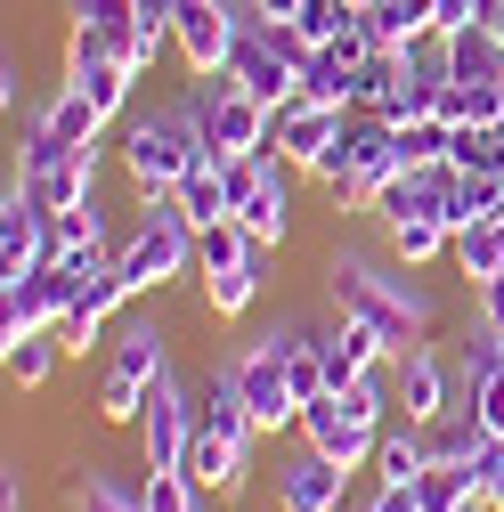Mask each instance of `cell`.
<instances>
[{"label":"cell","mask_w":504,"mask_h":512,"mask_svg":"<svg viewBox=\"0 0 504 512\" xmlns=\"http://www.w3.org/2000/svg\"><path fill=\"white\" fill-rule=\"evenodd\" d=\"M342 488H350V472L334 456H318V447L277 464V512H342Z\"/></svg>","instance_id":"ac0fdd59"},{"label":"cell","mask_w":504,"mask_h":512,"mask_svg":"<svg viewBox=\"0 0 504 512\" xmlns=\"http://www.w3.org/2000/svg\"><path fill=\"white\" fill-rule=\"evenodd\" d=\"M472 472H480V504H488V512H504V439H488V447H480Z\"/></svg>","instance_id":"60d3db41"},{"label":"cell","mask_w":504,"mask_h":512,"mask_svg":"<svg viewBox=\"0 0 504 512\" xmlns=\"http://www.w3.org/2000/svg\"><path fill=\"white\" fill-rule=\"evenodd\" d=\"M464 407H472V415H480V431H488V439H504V366H496V374H488V382H480V391H472V399H464Z\"/></svg>","instance_id":"ab89813d"},{"label":"cell","mask_w":504,"mask_h":512,"mask_svg":"<svg viewBox=\"0 0 504 512\" xmlns=\"http://www.w3.org/2000/svg\"><path fill=\"white\" fill-rule=\"evenodd\" d=\"M415 504H423V512H472V504H480V472L456 464V456H431V464L415 472Z\"/></svg>","instance_id":"cb8c5ba5"},{"label":"cell","mask_w":504,"mask_h":512,"mask_svg":"<svg viewBox=\"0 0 504 512\" xmlns=\"http://www.w3.org/2000/svg\"><path fill=\"white\" fill-rule=\"evenodd\" d=\"M74 512H147L139 504V488H122V472H82V488H74Z\"/></svg>","instance_id":"74e56055"},{"label":"cell","mask_w":504,"mask_h":512,"mask_svg":"<svg viewBox=\"0 0 504 512\" xmlns=\"http://www.w3.org/2000/svg\"><path fill=\"white\" fill-rule=\"evenodd\" d=\"M179 472L196 480L204 496H236L244 472H252V447H236V439H220V431L196 423V439H187V464H179Z\"/></svg>","instance_id":"ffe728a7"},{"label":"cell","mask_w":504,"mask_h":512,"mask_svg":"<svg viewBox=\"0 0 504 512\" xmlns=\"http://www.w3.org/2000/svg\"><path fill=\"white\" fill-rule=\"evenodd\" d=\"M163 342H171V334L155 326V317H131V326L114 334V366L139 374V382H163V374H171V366H163Z\"/></svg>","instance_id":"1f68e13d"},{"label":"cell","mask_w":504,"mask_h":512,"mask_svg":"<svg viewBox=\"0 0 504 512\" xmlns=\"http://www.w3.org/2000/svg\"><path fill=\"white\" fill-rule=\"evenodd\" d=\"M57 334H66V350H98V342H106V317H90V309H66V317H57Z\"/></svg>","instance_id":"b9f144b4"},{"label":"cell","mask_w":504,"mask_h":512,"mask_svg":"<svg viewBox=\"0 0 504 512\" xmlns=\"http://www.w3.org/2000/svg\"><path fill=\"white\" fill-rule=\"evenodd\" d=\"M448 261H456V277L480 293L488 277H504V220H472V228H456V252H448Z\"/></svg>","instance_id":"484cf974"},{"label":"cell","mask_w":504,"mask_h":512,"mask_svg":"<svg viewBox=\"0 0 504 512\" xmlns=\"http://www.w3.org/2000/svg\"><path fill=\"white\" fill-rule=\"evenodd\" d=\"M196 423L204 431H220V439H236V447H252V431H261V423H252V407H244V391H236V374L220 366L212 382H204V391H196Z\"/></svg>","instance_id":"d4e9b609"},{"label":"cell","mask_w":504,"mask_h":512,"mask_svg":"<svg viewBox=\"0 0 504 512\" xmlns=\"http://www.w3.org/2000/svg\"><path fill=\"white\" fill-rule=\"evenodd\" d=\"M171 204L196 220V228H220V220H228V179H220V155H204L196 171H187V179L171 187Z\"/></svg>","instance_id":"83f0119b"},{"label":"cell","mask_w":504,"mask_h":512,"mask_svg":"<svg viewBox=\"0 0 504 512\" xmlns=\"http://www.w3.org/2000/svg\"><path fill=\"white\" fill-rule=\"evenodd\" d=\"M472 512H488V504H472Z\"/></svg>","instance_id":"681fc988"},{"label":"cell","mask_w":504,"mask_h":512,"mask_svg":"<svg viewBox=\"0 0 504 512\" xmlns=\"http://www.w3.org/2000/svg\"><path fill=\"white\" fill-rule=\"evenodd\" d=\"M196 252H204V228L187 220L171 196H155V204L139 212V228L114 244V269L131 277V293H163V285H179V277H196Z\"/></svg>","instance_id":"3957f363"},{"label":"cell","mask_w":504,"mask_h":512,"mask_svg":"<svg viewBox=\"0 0 504 512\" xmlns=\"http://www.w3.org/2000/svg\"><path fill=\"white\" fill-rule=\"evenodd\" d=\"M17 98H25V74H17V57H9V66H0V106L17 114Z\"/></svg>","instance_id":"bcb514c9"},{"label":"cell","mask_w":504,"mask_h":512,"mask_svg":"<svg viewBox=\"0 0 504 512\" xmlns=\"http://www.w3.org/2000/svg\"><path fill=\"white\" fill-rule=\"evenodd\" d=\"M342 122H350V106H326V98H293L285 114H277V131H269V147L293 163V171H318V155L342 139Z\"/></svg>","instance_id":"9a60e30c"},{"label":"cell","mask_w":504,"mask_h":512,"mask_svg":"<svg viewBox=\"0 0 504 512\" xmlns=\"http://www.w3.org/2000/svg\"><path fill=\"white\" fill-rule=\"evenodd\" d=\"M57 350H66V334H33L17 350H0V358H9V382H17V391H41L49 366H57Z\"/></svg>","instance_id":"8d00e7d4"},{"label":"cell","mask_w":504,"mask_h":512,"mask_svg":"<svg viewBox=\"0 0 504 512\" xmlns=\"http://www.w3.org/2000/svg\"><path fill=\"white\" fill-rule=\"evenodd\" d=\"M139 504H147V512H204V488L187 480V472H147Z\"/></svg>","instance_id":"f35d334b"},{"label":"cell","mask_w":504,"mask_h":512,"mask_svg":"<svg viewBox=\"0 0 504 512\" xmlns=\"http://www.w3.org/2000/svg\"><path fill=\"white\" fill-rule=\"evenodd\" d=\"M98 163H106V147H82V155H66L57 171L25 179L33 204H41V212H74V204H90V196H98Z\"/></svg>","instance_id":"7402d4cb"},{"label":"cell","mask_w":504,"mask_h":512,"mask_svg":"<svg viewBox=\"0 0 504 512\" xmlns=\"http://www.w3.org/2000/svg\"><path fill=\"white\" fill-rule=\"evenodd\" d=\"M139 439H147V472H179L187 464V439H196V399L163 374L147 391V415H139Z\"/></svg>","instance_id":"5bb4252c"},{"label":"cell","mask_w":504,"mask_h":512,"mask_svg":"<svg viewBox=\"0 0 504 512\" xmlns=\"http://www.w3.org/2000/svg\"><path fill=\"white\" fill-rule=\"evenodd\" d=\"M212 155V139H204V114H196V98L187 106H147L131 131H122V171H131V187H139V204H155V196H171V187L187 179Z\"/></svg>","instance_id":"7a4b0ae2"},{"label":"cell","mask_w":504,"mask_h":512,"mask_svg":"<svg viewBox=\"0 0 504 512\" xmlns=\"http://www.w3.org/2000/svg\"><path fill=\"white\" fill-rule=\"evenodd\" d=\"M244 9H252V25H293L301 0H244Z\"/></svg>","instance_id":"f6af8a7d"},{"label":"cell","mask_w":504,"mask_h":512,"mask_svg":"<svg viewBox=\"0 0 504 512\" xmlns=\"http://www.w3.org/2000/svg\"><path fill=\"white\" fill-rule=\"evenodd\" d=\"M114 261V244H106V212L98 196L74 204V212H49V269H66V277H90Z\"/></svg>","instance_id":"2e32d148"},{"label":"cell","mask_w":504,"mask_h":512,"mask_svg":"<svg viewBox=\"0 0 504 512\" xmlns=\"http://www.w3.org/2000/svg\"><path fill=\"white\" fill-rule=\"evenodd\" d=\"M488 33H496V41H504V9H496V17H488Z\"/></svg>","instance_id":"7dc6e473"},{"label":"cell","mask_w":504,"mask_h":512,"mask_svg":"<svg viewBox=\"0 0 504 512\" xmlns=\"http://www.w3.org/2000/svg\"><path fill=\"white\" fill-rule=\"evenodd\" d=\"M366 512H423L415 504V480H374V504Z\"/></svg>","instance_id":"7bdbcfd3"},{"label":"cell","mask_w":504,"mask_h":512,"mask_svg":"<svg viewBox=\"0 0 504 512\" xmlns=\"http://www.w3.org/2000/svg\"><path fill=\"white\" fill-rule=\"evenodd\" d=\"M301 98H326V106H350L358 114V66L342 49H309L301 57Z\"/></svg>","instance_id":"f1b7e54d"},{"label":"cell","mask_w":504,"mask_h":512,"mask_svg":"<svg viewBox=\"0 0 504 512\" xmlns=\"http://www.w3.org/2000/svg\"><path fill=\"white\" fill-rule=\"evenodd\" d=\"M318 342H326V391H350V382H366V374L391 366V342L374 334V326H358V317H334Z\"/></svg>","instance_id":"d6986e66"},{"label":"cell","mask_w":504,"mask_h":512,"mask_svg":"<svg viewBox=\"0 0 504 512\" xmlns=\"http://www.w3.org/2000/svg\"><path fill=\"white\" fill-rule=\"evenodd\" d=\"M66 82L114 122V114H131V90H139V74L122 66L114 49H90V41H66Z\"/></svg>","instance_id":"e0dca14e"},{"label":"cell","mask_w":504,"mask_h":512,"mask_svg":"<svg viewBox=\"0 0 504 512\" xmlns=\"http://www.w3.org/2000/svg\"><path fill=\"white\" fill-rule=\"evenodd\" d=\"M196 114H204L212 155H261V147H269V131H277V106H261L236 74L196 82Z\"/></svg>","instance_id":"52a82bcc"},{"label":"cell","mask_w":504,"mask_h":512,"mask_svg":"<svg viewBox=\"0 0 504 512\" xmlns=\"http://www.w3.org/2000/svg\"><path fill=\"white\" fill-rule=\"evenodd\" d=\"M358 17H366V9H350V0H301L293 33H301V49H326V41H342Z\"/></svg>","instance_id":"e575fe53"},{"label":"cell","mask_w":504,"mask_h":512,"mask_svg":"<svg viewBox=\"0 0 504 512\" xmlns=\"http://www.w3.org/2000/svg\"><path fill=\"white\" fill-rule=\"evenodd\" d=\"M448 122H439V114H415V122H399V163L407 171H431V163H448Z\"/></svg>","instance_id":"d590c367"},{"label":"cell","mask_w":504,"mask_h":512,"mask_svg":"<svg viewBox=\"0 0 504 512\" xmlns=\"http://www.w3.org/2000/svg\"><path fill=\"white\" fill-rule=\"evenodd\" d=\"M131 25H139V0H74V41L90 49H131Z\"/></svg>","instance_id":"4316f807"},{"label":"cell","mask_w":504,"mask_h":512,"mask_svg":"<svg viewBox=\"0 0 504 512\" xmlns=\"http://www.w3.org/2000/svg\"><path fill=\"white\" fill-rule=\"evenodd\" d=\"M472 317H480L488 334H504V277H488V285L472 293Z\"/></svg>","instance_id":"ee69618b"},{"label":"cell","mask_w":504,"mask_h":512,"mask_svg":"<svg viewBox=\"0 0 504 512\" xmlns=\"http://www.w3.org/2000/svg\"><path fill=\"white\" fill-rule=\"evenodd\" d=\"M399 171H407L399 163V122L350 114V196H342V212H374V196H383Z\"/></svg>","instance_id":"8fae6325"},{"label":"cell","mask_w":504,"mask_h":512,"mask_svg":"<svg viewBox=\"0 0 504 512\" xmlns=\"http://www.w3.org/2000/svg\"><path fill=\"white\" fill-rule=\"evenodd\" d=\"M326 301H334V317L374 326V334L391 342V358H407V350L431 342V301H423L415 269H399V261H374V252H334V261H326Z\"/></svg>","instance_id":"6da1fadb"},{"label":"cell","mask_w":504,"mask_h":512,"mask_svg":"<svg viewBox=\"0 0 504 512\" xmlns=\"http://www.w3.org/2000/svg\"><path fill=\"white\" fill-rule=\"evenodd\" d=\"M366 33L383 49H423L439 33V0H374L366 9Z\"/></svg>","instance_id":"603a6c76"},{"label":"cell","mask_w":504,"mask_h":512,"mask_svg":"<svg viewBox=\"0 0 504 512\" xmlns=\"http://www.w3.org/2000/svg\"><path fill=\"white\" fill-rule=\"evenodd\" d=\"M383 244H391L399 269H431V261H448V252H456V228L448 220H399V228H383Z\"/></svg>","instance_id":"f546056e"},{"label":"cell","mask_w":504,"mask_h":512,"mask_svg":"<svg viewBox=\"0 0 504 512\" xmlns=\"http://www.w3.org/2000/svg\"><path fill=\"white\" fill-rule=\"evenodd\" d=\"M147 391H155V382H139V374H122V366H106V382H98V423H139L147 415Z\"/></svg>","instance_id":"836d02e7"},{"label":"cell","mask_w":504,"mask_h":512,"mask_svg":"<svg viewBox=\"0 0 504 512\" xmlns=\"http://www.w3.org/2000/svg\"><path fill=\"white\" fill-rule=\"evenodd\" d=\"M423 464H431V431L407 423V415L383 423V447H374V480H415Z\"/></svg>","instance_id":"4dcf8cb0"},{"label":"cell","mask_w":504,"mask_h":512,"mask_svg":"<svg viewBox=\"0 0 504 512\" xmlns=\"http://www.w3.org/2000/svg\"><path fill=\"white\" fill-rule=\"evenodd\" d=\"M106 139V114L66 82L41 114H33V131H25V155H17V179H41V171H57L66 155H82V147H98Z\"/></svg>","instance_id":"8992f818"},{"label":"cell","mask_w":504,"mask_h":512,"mask_svg":"<svg viewBox=\"0 0 504 512\" xmlns=\"http://www.w3.org/2000/svg\"><path fill=\"white\" fill-rule=\"evenodd\" d=\"M391 399H399V415L407 423H423V431H439L456 415V374L439 366V350L423 342V350H407V358H391Z\"/></svg>","instance_id":"7c38bea8"},{"label":"cell","mask_w":504,"mask_h":512,"mask_svg":"<svg viewBox=\"0 0 504 512\" xmlns=\"http://www.w3.org/2000/svg\"><path fill=\"white\" fill-rule=\"evenodd\" d=\"M261 252H269V244H252V252H236V261L196 269V285H204V309H212V317H244L252 301H261Z\"/></svg>","instance_id":"44dd1931"},{"label":"cell","mask_w":504,"mask_h":512,"mask_svg":"<svg viewBox=\"0 0 504 512\" xmlns=\"http://www.w3.org/2000/svg\"><path fill=\"white\" fill-rule=\"evenodd\" d=\"M244 25H252V9H236V0H171V49H179V66L196 82L228 74Z\"/></svg>","instance_id":"5b68a950"},{"label":"cell","mask_w":504,"mask_h":512,"mask_svg":"<svg viewBox=\"0 0 504 512\" xmlns=\"http://www.w3.org/2000/svg\"><path fill=\"white\" fill-rule=\"evenodd\" d=\"M350 9H374V0H350Z\"/></svg>","instance_id":"c3c4849f"},{"label":"cell","mask_w":504,"mask_h":512,"mask_svg":"<svg viewBox=\"0 0 504 512\" xmlns=\"http://www.w3.org/2000/svg\"><path fill=\"white\" fill-rule=\"evenodd\" d=\"M74 293H82V277H66V269L9 277V285H0V350H17L33 334H57V317L74 309Z\"/></svg>","instance_id":"9c48e42d"},{"label":"cell","mask_w":504,"mask_h":512,"mask_svg":"<svg viewBox=\"0 0 504 512\" xmlns=\"http://www.w3.org/2000/svg\"><path fill=\"white\" fill-rule=\"evenodd\" d=\"M228 374H236V391H244V407H252L261 431H293V423H301V399H293V374H285L277 334H252V342L228 358Z\"/></svg>","instance_id":"ba28073f"},{"label":"cell","mask_w":504,"mask_h":512,"mask_svg":"<svg viewBox=\"0 0 504 512\" xmlns=\"http://www.w3.org/2000/svg\"><path fill=\"white\" fill-rule=\"evenodd\" d=\"M472 220H504V179H496V171H464V179H456L448 228H472Z\"/></svg>","instance_id":"d6a6232c"},{"label":"cell","mask_w":504,"mask_h":512,"mask_svg":"<svg viewBox=\"0 0 504 512\" xmlns=\"http://www.w3.org/2000/svg\"><path fill=\"white\" fill-rule=\"evenodd\" d=\"M33 269H49V212L33 204L25 179H9V196H0V285Z\"/></svg>","instance_id":"4fadbf2b"},{"label":"cell","mask_w":504,"mask_h":512,"mask_svg":"<svg viewBox=\"0 0 504 512\" xmlns=\"http://www.w3.org/2000/svg\"><path fill=\"white\" fill-rule=\"evenodd\" d=\"M301 447H318V456H334L342 472H374V447H383V431H374V423H358L350 407H342V391H318V399H309L301 407Z\"/></svg>","instance_id":"30bf717a"},{"label":"cell","mask_w":504,"mask_h":512,"mask_svg":"<svg viewBox=\"0 0 504 512\" xmlns=\"http://www.w3.org/2000/svg\"><path fill=\"white\" fill-rule=\"evenodd\" d=\"M220 179H228V220L252 236V244H285L293 236V163L277 147L261 155H220Z\"/></svg>","instance_id":"277c9868"}]
</instances>
